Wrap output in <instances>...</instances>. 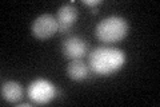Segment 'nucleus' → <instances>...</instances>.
<instances>
[{
    "label": "nucleus",
    "instance_id": "nucleus-1",
    "mask_svg": "<svg viewBox=\"0 0 160 107\" xmlns=\"http://www.w3.org/2000/svg\"><path fill=\"white\" fill-rule=\"evenodd\" d=\"M126 64V52L111 45L96 47L88 58V67L92 72L102 76H109L118 72Z\"/></svg>",
    "mask_w": 160,
    "mask_h": 107
},
{
    "label": "nucleus",
    "instance_id": "nucleus-2",
    "mask_svg": "<svg viewBox=\"0 0 160 107\" xmlns=\"http://www.w3.org/2000/svg\"><path fill=\"white\" fill-rule=\"evenodd\" d=\"M128 29L129 25L126 19L112 15V16L104 18L102 22L98 23L96 28H95V34L102 43L113 44L126 38Z\"/></svg>",
    "mask_w": 160,
    "mask_h": 107
},
{
    "label": "nucleus",
    "instance_id": "nucleus-3",
    "mask_svg": "<svg viewBox=\"0 0 160 107\" xmlns=\"http://www.w3.org/2000/svg\"><path fill=\"white\" fill-rule=\"evenodd\" d=\"M27 95L35 104H47L52 102L58 95V88L51 80L38 78L29 83Z\"/></svg>",
    "mask_w": 160,
    "mask_h": 107
},
{
    "label": "nucleus",
    "instance_id": "nucleus-4",
    "mask_svg": "<svg viewBox=\"0 0 160 107\" xmlns=\"http://www.w3.org/2000/svg\"><path fill=\"white\" fill-rule=\"evenodd\" d=\"M58 28H59V23L56 18H53L49 13H43L32 22L31 32L36 39L46 40L52 38L58 32Z\"/></svg>",
    "mask_w": 160,
    "mask_h": 107
},
{
    "label": "nucleus",
    "instance_id": "nucleus-5",
    "mask_svg": "<svg viewBox=\"0 0 160 107\" xmlns=\"http://www.w3.org/2000/svg\"><path fill=\"white\" fill-rule=\"evenodd\" d=\"M87 43L80 36H69L62 44V52L67 59H82L87 54Z\"/></svg>",
    "mask_w": 160,
    "mask_h": 107
},
{
    "label": "nucleus",
    "instance_id": "nucleus-6",
    "mask_svg": "<svg viewBox=\"0 0 160 107\" xmlns=\"http://www.w3.org/2000/svg\"><path fill=\"white\" fill-rule=\"evenodd\" d=\"M2 98L8 103H18L23 98V87L19 82L8 80L2 84Z\"/></svg>",
    "mask_w": 160,
    "mask_h": 107
},
{
    "label": "nucleus",
    "instance_id": "nucleus-7",
    "mask_svg": "<svg viewBox=\"0 0 160 107\" xmlns=\"http://www.w3.org/2000/svg\"><path fill=\"white\" fill-rule=\"evenodd\" d=\"M78 8L73 6L72 3L63 4L62 7L58 9L56 12V20L59 25H67V27H72V24L76 22L78 19Z\"/></svg>",
    "mask_w": 160,
    "mask_h": 107
},
{
    "label": "nucleus",
    "instance_id": "nucleus-8",
    "mask_svg": "<svg viewBox=\"0 0 160 107\" xmlns=\"http://www.w3.org/2000/svg\"><path fill=\"white\" fill-rule=\"evenodd\" d=\"M89 74V67L88 64H86L82 59H75L71 60L67 66V75L68 78H71L72 80L76 82H82V80L87 79Z\"/></svg>",
    "mask_w": 160,
    "mask_h": 107
},
{
    "label": "nucleus",
    "instance_id": "nucleus-9",
    "mask_svg": "<svg viewBox=\"0 0 160 107\" xmlns=\"http://www.w3.org/2000/svg\"><path fill=\"white\" fill-rule=\"evenodd\" d=\"M83 4L92 8V7H96V6H99V4H102V0H91V2H89V0H84Z\"/></svg>",
    "mask_w": 160,
    "mask_h": 107
},
{
    "label": "nucleus",
    "instance_id": "nucleus-10",
    "mask_svg": "<svg viewBox=\"0 0 160 107\" xmlns=\"http://www.w3.org/2000/svg\"><path fill=\"white\" fill-rule=\"evenodd\" d=\"M18 106H20V107H29L31 104L29 103H18Z\"/></svg>",
    "mask_w": 160,
    "mask_h": 107
},
{
    "label": "nucleus",
    "instance_id": "nucleus-11",
    "mask_svg": "<svg viewBox=\"0 0 160 107\" xmlns=\"http://www.w3.org/2000/svg\"><path fill=\"white\" fill-rule=\"evenodd\" d=\"M91 12H92L93 15H96V13H98V9H96V8H92V9H91Z\"/></svg>",
    "mask_w": 160,
    "mask_h": 107
}]
</instances>
